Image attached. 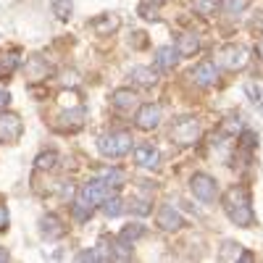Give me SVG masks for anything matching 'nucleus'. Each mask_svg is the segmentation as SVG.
<instances>
[{
    "label": "nucleus",
    "mask_w": 263,
    "mask_h": 263,
    "mask_svg": "<svg viewBox=\"0 0 263 263\" xmlns=\"http://www.w3.org/2000/svg\"><path fill=\"white\" fill-rule=\"evenodd\" d=\"M221 205H224V213L229 216L232 224L242 227V229L253 227L255 213H253V205H250V192H248V187H242V184L229 187V190L224 192V197H221Z\"/></svg>",
    "instance_id": "obj_1"
},
{
    "label": "nucleus",
    "mask_w": 263,
    "mask_h": 263,
    "mask_svg": "<svg viewBox=\"0 0 263 263\" xmlns=\"http://www.w3.org/2000/svg\"><path fill=\"white\" fill-rule=\"evenodd\" d=\"M132 147H135V140L129 132H111L98 140V150L105 158H124L126 153H132Z\"/></svg>",
    "instance_id": "obj_2"
},
{
    "label": "nucleus",
    "mask_w": 263,
    "mask_h": 263,
    "mask_svg": "<svg viewBox=\"0 0 263 263\" xmlns=\"http://www.w3.org/2000/svg\"><path fill=\"white\" fill-rule=\"evenodd\" d=\"M213 58H216V66H221L227 71H242L250 63V53L242 45H224L213 53Z\"/></svg>",
    "instance_id": "obj_3"
},
{
    "label": "nucleus",
    "mask_w": 263,
    "mask_h": 263,
    "mask_svg": "<svg viewBox=\"0 0 263 263\" xmlns=\"http://www.w3.org/2000/svg\"><path fill=\"white\" fill-rule=\"evenodd\" d=\"M203 135V129H200V121H197L195 116H182L171 124V140L187 147V145H195L197 140H200Z\"/></svg>",
    "instance_id": "obj_4"
},
{
    "label": "nucleus",
    "mask_w": 263,
    "mask_h": 263,
    "mask_svg": "<svg viewBox=\"0 0 263 263\" xmlns=\"http://www.w3.org/2000/svg\"><path fill=\"white\" fill-rule=\"evenodd\" d=\"M190 190L192 195L197 197V200H203V203H213L216 200V195H218V182L211 177V174H192V179H190Z\"/></svg>",
    "instance_id": "obj_5"
},
{
    "label": "nucleus",
    "mask_w": 263,
    "mask_h": 263,
    "mask_svg": "<svg viewBox=\"0 0 263 263\" xmlns=\"http://www.w3.org/2000/svg\"><path fill=\"white\" fill-rule=\"evenodd\" d=\"M108 197V187L100 182V179H90L84 182L79 190H77V200L87 208H95V205H103V200Z\"/></svg>",
    "instance_id": "obj_6"
},
{
    "label": "nucleus",
    "mask_w": 263,
    "mask_h": 263,
    "mask_svg": "<svg viewBox=\"0 0 263 263\" xmlns=\"http://www.w3.org/2000/svg\"><path fill=\"white\" fill-rule=\"evenodd\" d=\"M24 135V124L16 114H0V145H13Z\"/></svg>",
    "instance_id": "obj_7"
},
{
    "label": "nucleus",
    "mask_w": 263,
    "mask_h": 263,
    "mask_svg": "<svg viewBox=\"0 0 263 263\" xmlns=\"http://www.w3.org/2000/svg\"><path fill=\"white\" fill-rule=\"evenodd\" d=\"M161 124V105L156 103H145L137 108V114H135V126L142 129V132H153V129H158Z\"/></svg>",
    "instance_id": "obj_8"
},
{
    "label": "nucleus",
    "mask_w": 263,
    "mask_h": 263,
    "mask_svg": "<svg viewBox=\"0 0 263 263\" xmlns=\"http://www.w3.org/2000/svg\"><path fill=\"white\" fill-rule=\"evenodd\" d=\"M156 224L163 229V232H179L184 227V216L174 208V205H161L158 213H156Z\"/></svg>",
    "instance_id": "obj_9"
},
{
    "label": "nucleus",
    "mask_w": 263,
    "mask_h": 263,
    "mask_svg": "<svg viewBox=\"0 0 263 263\" xmlns=\"http://www.w3.org/2000/svg\"><path fill=\"white\" fill-rule=\"evenodd\" d=\"M135 163L142 166V168H156L161 163V150L150 142L135 145Z\"/></svg>",
    "instance_id": "obj_10"
},
{
    "label": "nucleus",
    "mask_w": 263,
    "mask_h": 263,
    "mask_svg": "<svg viewBox=\"0 0 263 263\" xmlns=\"http://www.w3.org/2000/svg\"><path fill=\"white\" fill-rule=\"evenodd\" d=\"M40 234L45 237V239H61L66 234V224H63V218L55 216V213H48V216H42L40 218Z\"/></svg>",
    "instance_id": "obj_11"
},
{
    "label": "nucleus",
    "mask_w": 263,
    "mask_h": 263,
    "mask_svg": "<svg viewBox=\"0 0 263 263\" xmlns=\"http://www.w3.org/2000/svg\"><path fill=\"white\" fill-rule=\"evenodd\" d=\"M84 108L82 105H77V108H69V111H63L61 116H58V129L61 132H77V129H82L84 126Z\"/></svg>",
    "instance_id": "obj_12"
},
{
    "label": "nucleus",
    "mask_w": 263,
    "mask_h": 263,
    "mask_svg": "<svg viewBox=\"0 0 263 263\" xmlns=\"http://www.w3.org/2000/svg\"><path fill=\"white\" fill-rule=\"evenodd\" d=\"M192 79H195V84H200V87H211V84H216V79H218V66H216L213 61L197 63L195 69H192Z\"/></svg>",
    "instance_id": "obj_13"
},
{
    "label": "nucleus",
    "mask_w": 263,
    "mask_h": 263,
    "mask_svg": "<svg viewBox=\"0 0 263 263\" xmlns=\"http://www.w3.org/2000/svg\"><path fill=\"white\" fill-rule=\"evenodd\" d=\"M90 27L95 29L98 37H108V34H114V32L121 27V18H119L116 13H100L98 18H92Z\"/></svg>",
    "instance_id": "obj_14"
},
{
    "label": "nucleus",
    "mask_w": 263,
    "mask_h": 263,
    "mask_svg": "<svg viewBox=\"0 0 263 263\" xmlns=\"http://www.w3.org/2000/svg\"><path fill=\"white\" fill-rule=\"evenodd\" d=\"M218 258H221L224 263H237V260H253V255L239 245V242H232V239H227V242L221 245V250H218Z\"/></svg>",
    "instance_id": "obj_15"
},
{
    "label": "nucleus",
    "mask_w": 263,
    "mask_h": 263,
    "mask_svg": "<svg viewBox=\"0 0 263 263\" xmlns=\"http://www.w3.org/2000/svg\"><path fill=\"white\" fill-rule=\"evenodd\" d=\"M177 63H179V50L174 48V45H161L156 50V66H158V71H171Z\"/></svg>",
    "instance_id": "obj_16"
},
{
    "label": "nucleus",
    "mask_w": 263,
    "mask_h": 263,
    "mask_svg": "<svg viewBox=\"0 0 263 263\" xmlns=\"http://www.w3.org/2000/svg\"><path fill=\"white\" fill-rule=\"evenodd\" d=\"M111 105L119 108V111H132V108L137 105V92L135 90H114L111 92Z\"/></svg>",
    "instance_id": "obj_17"
},
{
    "label": "nucleus",
    "mask_w": 263,
    "mask_h": 263,
    "mask_svg": "<svg viewBox=\"0 0 263 263\" xmlns=\"http://www.w3.org/2000/svg\"><path fill=\"white\" fill-rule=\"evenodd\" d=\"M129 79H132V84H137V87H153L158 82V74L153 69H147V66H135V69L129 71Z\"/></svg>",
    "instance_id": "obj_18"
},
{
    "label": "nucleus",
    "mask_w": 263,
    "mask_h": 263,
    "mask_svg": "<svg viewBox=\"0 0 263 263\" xmlns=\"http://www.w3.org/2000/svg\"><path fill=\"white\" fill-rule=\"evenodd\" d=\"M177 50H179V58L195 55L197 50H200V40H197V34H190V32L179 34L177 37Z\"/></svg>",
    "instance_id": "obj_19"
},
{
    "label": "nucleus",
    "mask_w": 263,
    "mask_h": 263,
    "mask_svg": "<svg viewBox=\"0 0 263 263\" xmlns=\"http://www.w3.org/2000/svg\"><path fill=\"white\" fill-rule=\"evenodd\" d=\"M98 179L108 187V192H111V190H119L124 184V171L121 168H103L98 174Z\"/></svg>",
    "instance_id": "obj_20"
},
{
    "label": "nucleus",
    "mask_w": 263,
    "mask_h": 263,
    "mask_svg": "<svg viewBox=\"0 0 263 263\" xmlns=\"http://www.w3.org/2000/svg\"><path fill=\"white\" fill-rule=\"evenodd\" d=\"M50 11L58 21H69L71 13H74V0H53L50 3Z\"/></svg>",
    "instance_id": "obj_21"
},
{
    "label": "nucleus",
    "mask_w": 263,
    "mask_h": 263,
    "mask_svg": "<svg viewBox=\"0 0 263 263\" xmlns=\"http://www.w3.org/2000/svg\"><path fill=\"white\" fill-rule=\"evenodd\" d=\"M192 8H195L197 16L208 18V16H213L218 8H221V0H192Z\"/></svg>",
    "instance_id": "obj_22"
},
{
    "label": "nucleus",
    "mask_w": 263,
    "mask_h": 263,
    "mask_svg": "<svg viewBox=\"0 0 263 263\" xmlns=\"http://www.w3.org/2000/svg\"><path fill=\"white\" fill-rule=\"evenodd\" d=\"M95 255H98V260H114V237L103 234V237L98 239Z\"/></svg>",
    "instance_id": "obj_23"
},
{
    "label": "nucleus",
    "mask_w": 263,
    "mask_h": 263,
    "mask_svg": "<svg viewBox=\"0 0 263 263\" xmlns=\"http://www.w3.org/2000/svg\"><path fill=\"white\" fill-rule=\"evenodd\" d=\"M242 129H245V124H242V119H239L237 114H232V116H227L221 121V132H224V135H229V137H237Z\"/></svg>",
    "instance_id": "obj_24"
},
{
    "label": "nucleus",
    "mask_w": 263,
    "mask_h": 263,
    "mask_svg": "<svg viewBox=\"0 0 263 263\" xmlns=\"http://www.w3.org/2000/svg\"><path fill=\"white\" fill-rule=\"evenodd\" d=\"M121 239H126V242H135V239H140V237H145V227L140 224V221H129L124 229H121V234H119Z\"/></svg>",
    "instance_id": "obj_25"
},
{
    "label": "nucleus",
    "mask_w": 263,
    "mask_h": 263,
    "mask_svg": "<svg viewBox=\"0 0 263 263\" xmlns=\"http://www.w3.org/2000/svg\"><path fill=\"white\" fill-rule=\"evenodd\" d=\"M34 166H37V171H50V168H55L58 166V153H40V156L34 158Z\"/></svg>",
    "instance_id": "obj_26"
},
{
    "label": "nucleus",
    "mask_w": 263,
    "mask_h": 263,
    "mask_svg": "<svg viewBox=\"0 0 263 263\" xmlns=\"http://www.w3.org/2000/svg\"><path fill=\"white\" fill-rule=\"evenodd\" d=\"M16 69H18V55H16V53L0 58V79H8Z\"/></svg>",
    "instance_id": "obj_27"
},
{
    "label": "nucleus",
    "mask_w": 263,
    "mask_h": 263,
    "mask_svg": "<svg viewBox=\"0 0 263 263\" xmlns=\"http://www.w3.org/2000/svg\"><path fill=\"white\" fill-rule=\"evenodd\" d=\"M121 211H124V203H121V197H105L103 200V213L108 216V218H116V216H121Z\"/></svg>",
    "instance_id": "obj_28"
},
{
    "label": "nucleus",
    "mask_w": 263,
    "mask_h": 263,
    "mask_svg": "<svg viewBox=\"0 0 263 263\" xmlns=\"http://www.w3.org/2000/svg\"><path fill=\"white\" fill-rule=\"evenodd\" d=\"M248 6H250V0H221V11H224V13H229V16L242 13Z\"/></svg>",
    "instance_id": "obj_29"
},
{
    "label": "nucleus",
    "mask_w": 263,
    "mask_h": 263,
    "mask_svg": "<svg viewBox=\"0 0 263 263\" xmlns=\"http://www.w3.org/2000/svg\"><path fill=\"white\" fill-rule=\"evenodd\" d=\"M114 258L116 260H129L132 258V245L126 242V239H121V237L116 239L114 237Z\"/></svg>",
    "instance_id": "obj_30"
},
{
    "label": "nucleus",
    "mask_w": 263,
    "mask_h": 263,
    "mask_svg": "<svg viewBox=\"0 0 263 263\" xmlns=\"http://www.w3.org/2000/svg\"><path fill=\"white\" fill-rule=\"evenodd\" d=\"M239 147H242V150H255L258 147V135H255V132H250V129L239 132Z\"/></svg>",
    "instance_id": "obj_31"
},
{
    "label": "nucleus",
    "mask_w": 263,
    "mask_h": 263,
    "mask_svg": "<svg viewBox=\"0 0 263 263\" xmlns=\"http://www.w3.org/2000/svg\"><path fill=\"white\" fill-rule=\"evenodd\" d=\"M71 213H74L77 221H87V218L92 216V208H87V205H82V203L77 200V203H74V208H71Z\"/></svg>",
    "instance_id": "obj_32"
},
{
    "label": "nucleus",
    "mask_w": 263,
    "mask_h": 263,
    "mask_svg": "<svg viewBox=\"0 0 263 263\" xmlns=\"http://www.w3.org/2000/svg\"><path fill=\"white\" fill-rule=\"evenodd\" d=\"M137 13H140L142 18H147V21H158V18H161L158 11H156V6H147V3H142V6L137 8Z\"/></svg>",
    "instance_id": "obj_33"
},
{
    "label": "nucleus",
    "mask_w": 263,
    "mask_h": 263,
    "mask_svg": "<svg viewBox=\"0 0 263 263\" xmlns=\"http://www.w3.org/2000/svg\"><path fill=\"white\" fill-rule=\"evenodd\" d=\"M129 45L137 48V50L147 48V34H145V32H135V34H132V40H129Z\"/></svg>",
    "instance_id": "obj_34"
},
{
    "label": "nucleus",
    "mask_w": 263,
    "mask_h": 263,
    "mask_svg": "<svg viewBox=\"0 0 263 263\" xmlns=\"http://www.w3.org/2000/svg\"><path fill=\"white\" fill-rule=\"evenodd\" d=\"M129 205H132V211H135L137 216H147L150 213V203L147 200H132Z\"/></svg>",
    "instance_id": "obj_35"
},
{
    "label": "nucleus",
    "mask_w": 263,
    "mask_h": 263,
    "mask_svg": "<svg viewBox=\"0 0 263 263\" xmlns=\"http://www.w3.org/2000/svg\"><path fill=\"white\" fill-rule=\"evenodd\" d=\"M61 103L69 105V108H77L79 105V95L77 92H61Z\"/></svg>",
    "instance_id": "obj_36"
},
{
    "label": "nucleus",
    "mask_w": 263,
    "mask_h": 263,
    "mask_svg": "<svg viewBox=\"0 0 263 263\" xmlns=\"http://www.w3.org/2000/svg\"><path fill=\"white\" fill-rule=\"evenodd\" d=\"M8 221H11V218H8V208H6V205H0V232H6V229H8Z\"/></svg>",
    "instance_id": "obj_37"
},
{
    "label": "nucleus",
    "mask_w": 263,
    "mask_h": 263,
    "mask_svg": "<svg viewBox=\"0 0 263 263\" xmlns=\"http://www.w3.org/2000/svg\"><path fill=\"white\" fill-rule=\"evenodd\" d=\"M245 90H248V95H250V98H253L255 103H260V100H263V95H260V90H255V87H253V84H248V87H245Z\"/></svg>",
    "instance_id": "obj_38"
},
{
    "label": "nucleus",
    "mask_w": 263,
    "mask_h": 263,
    "mask_svg": "<svg viewBox=\"0 0 263 263\" xmlns=\"http://www.w3.org/2000/svg\"><path fill=\"white\" fill-rule=\"evenodd\" d=\"M77 260H98V255H95V250H82L77 255Z\"/></svg>",
    "instance_id": "obj_39"
},
{
    "label": "nucleus",
    "mask_w": 263,
    "mask_h": 263,
    "mask_svg": "<svg viewBox=\"0 0 263 263\" xmlns=\"http://www.w3.org/2000/svg\"><path fill=\"white\" fill-rule=\"evenodd\" d=\"M11 103V95H8V90H3V87H0V111H3V108Z\"/></svg>",
    "instance_id": "obj_40"
},
{
    "label": "nucleus",
    "mask_w": 263,
    "mask_h": 263,
    "mask_svg": "<svg viewBox=\"0 0 263 263\" xmlns=\"http://www.w3.org/2000/svg\"><path fill=\"white\" fill-rule=\"evenodd\" d=\"M77 82H79V79H77V74H74V71H71V74H63V84H71V87H74Z\"/></svg>",
    "instance_id": "obj_41"
},
{
    "label": "nucleus",
    "mask_w": 263,
    "mask_h": 263,
    "mask_svg": "<svg viewBox=\"0 0 263 263\" xmlns=\"http://www.w3.org/2000/svg\"><path fill=\"white\" fill-rule=\"evenodd\" d=\"M250 27H253V29H260V32H263V13H258V16L253 18V24H250Z\"/></svg>",
    "instance_id": "obj_42"
},
{
    "label": "nucleus",
    "mask_w": 263,
    "mask_h": 263,
    "mask_svg": "<svg viewBox=\"0 0 263 263\" xmlns=\"http://www.w3.org/2000/svg\"><path fill=\"white\" fill-rule=\"evenodd\" d=\"M3 260H11V253L6 248H0V263H3Z\"/></svg>",
    "instance_id": "obj_43"
},
{
    "label": "nucleus",
    "mask_w": 263,
    "mask_h": 263,
    "mask_svg": "<svg viewBox=\"0 0 263 263\" xmlns=\"http://www.w3.org/2000/svg\"><path fill=\"white\" fill-rule=\"evenodd\" d=\"M255 50H258V55H260V58H263V40H260V42H258V48H255Z\"/></svg>",
    "instance_id": "obj_44"
},
{
    "label": "nucleus",
    "mask_w": 263,
    "mask_h": 263,
    "mask_svg": "<svg viewBox=\"0 0 263 263\" xmlns=\"http://www.w3.org/2000/svg\"><path fill=\"white\" fill-rule=\"evenodd\" d=\"M150 3H156V6H161V3H166V0H150Z\"/></svg>",
    "instance_id": "obj_45"
}]
</instances>
